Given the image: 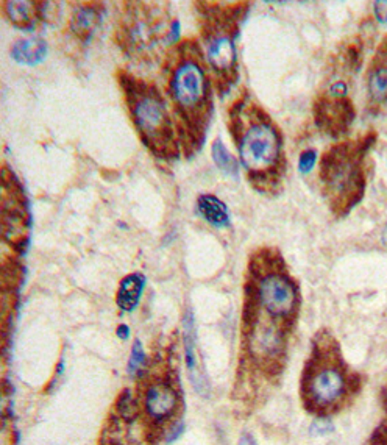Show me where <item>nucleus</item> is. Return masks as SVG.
<instances>
[{"label":"nucleus","mask_w":387,"mask_h":445,"mask_svg":"<svg viewBox=\"0 0 387 445\" xmlns=\"http://www.w3.org/2000/svg\"><path fill=\"white\" fill-rule=\"evenodd\" d=\"M169 94L175 111L178 139L186 154L202 147L212 115V85L202 50L194 41L177 47L171 58Z\"/></svg>","instance_id":"obj_1"},{"label":"nucleus","mask_w":387,"mask_h":445,"mask_svg":"<svg viewBox=\"0 0 387 445\" xmlns=\"http://www.w3.org/2000/svg\"><path fill=\"white\" fill-rule=\"evenodd\" d=\"M231 132L250 183L260 191L275 190L284 172L283 138L267 112L246 99L236 102L231 110Z\"/></svg>","instance_id":"obj_2"},{"label":"nucleus","mask_w":387,"mask_h":445,"mask_svg":"<svg viewBox=\"0 0 387 445\" xmlns=\"http://www.w3.org/2000/svg\"><path fill=\"white\" fill-rule=\"evenodd\" d=\"M120 86L136 130L146 147L159 160L177 158L180 152L177 125L158 88L130 74L120 75Z\"/></svg>","instance_id":"obj_3"},{"label":"nucleus","mask_w":387,"mask_h":445,"mask_svg":"<svg viewBox=\"0 0 387 445\" xmlns=\"http://www.w3.org/2000/svg\"><path fill=\"white\" fill-rule=\"evenodd\" d=\"M252 283H248L247 301L270 318L292 323L299 311V286L283 269L279 256L261 250L250 264Z\"/></svg>","instance_id":"obj_4"},{"label":"nucleus","mask_w":387,"mask_h":445,"mask_svg":"<svg viewBox=\"0 0 387 445\" xmlns=\"http://www.w3.org/2000/svg\"><path fill=\"white\" fill-rule=\"evenodd\" d=\"M370 142H344L335 146L322 156L320 178L331 197V208L345 216L362 199L366 177L362 160Z\"/></svg>","instance_id":"obj_5"},{"label":"nucleus","mask_w":387,"mask_h":445,"mask_svg":"<svg viewBox=\"0 0 387 445\" xmlns=\"http://www.w3.org/2000/svg\"><path fill=\"white\" fill-rule=\"evenodd\" d=\"M348 388L350 381L340 364L336 347L328 345L326 341L317 344L301 384L303 400L308 408L318 411L336 408Z\"/></svg>","instance_id":"obj_6"},{"label":"nucleus","mask_w":387,"mask_h":445,"mask_svg":"<svg viewBox=\"0 0 387 445\" xmlns=\"http://www.w3.org/2000/svg\"><path fill=\"white\" fill-rule=\"evenodd\" d=\"M225 11L216 13L211 10V14L203 25V47L204 59L217 77L220 79L219 85H226L230 88L236 79L238 67V52H236V18L234 13L226 14Z\"/></svg>","instance_id":"obj_7"},{"label":"nucleus","mask_w":387,"mask_h":445,"mask_svg":"<svg viewBox=\"0 0 387 445\" xmlns=\"http://www.w3.org/2000/svg\"><path fill=\"white\" fill-rule=\"evenodd\" d=\"M316 120L331 134H344L353 120V108L347 97L328 94L316 105Z\"/></svg>","instance_id":"obj_8"},{"label":"nucleus","mask_w":387,"mask_h":445,"mask_svg":"<svg viewBox=\"0 0 387 445\" xmlns=\"http://www.w3.org/2000/svg\"><path fill=\"white\" fill-rule=\"evenodd\" d=\"M177 405L178 395L172 384L156 381L147 388L146 397H144V406H146V411L151 419H169L175 412Z\"/></svg>","instance_id":"obj_9"},{"label":"nucleus","mask_w":387,"mask_h":445,"mask_svg":"<svg viewBox=\"0 0 387 445\" xmlns=\"http://www.w3.org/2000/svg\"><path fill=\"white\" fill-rule=\"evenodd\" d=\"M195 327L194 318L191 313L186 314L185 318V353H186V367L189 372V380H191L192 388L202 397L209 395V384L204 378L203 372L200 371L199 358H197V345H195Z\"/></svg>","instance_id":"obj_10"},{"label":"nucleus","mask_w":387,"mask_h":445,"mask_svg":"<svg viewBox=\"0 0 387 445\" xmlns=\"http://www.w3.org/2000/svg\"><path fill=\"white\" fill-rule=\"evenodd\" d=\"M197 209L209 225L216 229H226L230 225V211L216 195L203 194L197 199Z\"/></svg>","instance_id":"obj_11"},{"label":"nucleus","mask_w":387,"mask_h":445,"mask_svg":"<svg viewBox=\"0 0 387 445\" xmlns=\"http://www.w3.org/2000/svg\"><path fill=\"white\" fill-rule=\"evenodd\" d=\"M11 57L21 64L35 66L47 57V44L41 37H24L13 44Z\"/></svg>","instance_id":"obj_12"},{"label":"nucleus","mask_w":387,"mask_h":445,"mask_svg":"<svg viewBox=\"0 0 387 445\" xmlns=\"http://www.w3.org/2000/svg\"><path fill=\"white\" fill-rule=\"evenodd\" d=\"M146 288V278L141 274H130L120 282L117 291V306L122 311L132 313L139 305L141 296Z\"/></svg>","instance_id":"obj_13"},{"label":"nucleus","mask_w":387,"mask_h":445,"mask_svg":"<svg viewBox=\"0 0 387 445\" xmlns=\"http://www.w3.org/2000/svg\"><path fill=\"white\" fill-rule=\"evenodd\" d=\"M40 6L35 2H5L4 4V11L6 14V18L10 19L11 24L22 30H32L37 18H40Z\"/></svg>","instance_id":"obj_14"},{"label":"nucleus","mask_w":387,"mask_h":445,"mask_svg":"<svg viewBox=\"0 0 387 445\" xmlns=\"http://www.w3.org/2000/svg\"><path fill=\"white\" fill-rule=\"evenodd\" d=\"M98 21H100V13H98V10L93 8L91 5L81 6V8H77L72 16V30L75 35L86 41L94 33L96 27L98 25Z\"/></svg>","instance_id":"obj_15"},{"label":"nucleus","mask_w":387,"mask_h":445,"mask_svg":"<svg viewBox=\"0 0 387 445\" xmlns=\"http://www.w3.org/2000/svg\"><path fill=\"white\" fill-rule=\"evenodd\" d=\"M369 96L374 103L387 102V63H378L369 74Z\"/></svg>","instance_id":"obj_16"},{"label":"nucleus","mask_w":387,"mask_h":445,"mask_svg":"<svg viewBox=\"0 0 387 445\" xmlns=\"http://www.w3.org/2000/svg\"><path fill=\"white\" fill-rule=\"evenodd\" d=\"M211 154H212V160H214L216 166L225 173V175H229V177L238 175V169H239L238 160L230 154V150L224 146L222 141L216 139L214 142H212Z\"/></svg>","instance_id":"obj_17"},{"label":"nucleus","mask_w":387,"mask_h":445,"mask_svg":"<svg viewBox=\"0 0 387 445\" xmlns=\"http://www.w3.org/2000/svg\"><path fill=\"white\" fill-rule=\"evenodd\" d=\"M146 352H144V347L139 341H134L133 349H132V354H130V361H128V374L130 375H138L144 366H146Z\"/></svg>","instance_id":"obj_18"},{"label":"nucleus","mask_w":387,"mask_h":445,"mask_svg":"<svg viewBox=\"0 0 387 445\" xmlns=\"http://www.w3.org/2000/svg\"><path fill=\"white\" fill-rule=\"evenodd\" d=\"M117 410L120 412V416H122L125 420L132 422L136 416H138V405H136L133 395L128 391H125L124 394L119 397Z\"/></svg>","instance_id":"obj_19"},{"label":"nucleus","mask_w":387,"mask_h":445,"mask_svg":"<svg viewBox=\"0 0 387 445\" xmlns=\"http://www.w3.org/2000/svg\"><path fill=\"white\" fill-rule=\"evenodd\" d=\"M316 161H317L316 150L308 149V150H305V152H301L300 160H299V169H300V172H301V173H309L311 171L314 169Z\"/></svg>","instance_id":"obj_20"},{"label":"nucleus","mask_w":387,"mask_h":445,"mask_svg":"<svg viewBox=\"0 0 387 445\" xmlns=\"http://www.w3.org/2000/svg\"><path fill=\"white\" fill-rule=\"evenodd\" d=\"M309 432L314 436H326L335 432V425H333V422L330 419H317L313 422Z\"/></svg>","instance_id":"obj_21"},{"label":"nucleus","mask_w":387,"mask_h":445,"mask_svg":"<svg viewBox=\"0 0 387 445\" xmlns=\"http://www.w3.org/2000/svg\"><path fill=\"white\" fill-rule=\"evenodd\" d=\"M183 432H185V424L183 422H175V424L172 425V428L169 429V433H166V444H172V442H175L178 437L183 434Z\"/></svg>","instance_id":"obj_22"},{"label":"nucleus","mask_w":387,"mask_h":445,"mask_svg":"<svg viewBox=\"0 0 387 445\" xmlns=\"http://www.w3.org/2000/svg\"><path fill=\"white\" fill-rule=\"evenodd\" d=\"M374 445H387V424H383L371 436Z\"/></svg>","instance_id":"obj_23"},{"label":"nucleus","mask_w":387,"mask_h":445,"mask_svg":"<svg viewBox=\"0 0 387 445\" xmlns=\"http://www.w3.org/2000/svg\"><path fill=\"white\" fill-rule=\"evenodd\" d=\"M375 16L379 24H387V2H375Z\"/></svg>","instance_id":"obj_24"},{"label":"nucleus","mask_w":387,"mask_h":445,"mask_svg":"<svg viewBox=\"0 0 387 445\" xmlns=\"http://www.w3.org/2000/svg\"><path fill=\"white\" fill-rule=\"evenodd\" d=\"M238 445H258L256 444V441L253 439V436H250V434H244L239 439V444Z\"/></svg>","instance_id":"obj_25"},{"label":"nucleus","mask_w":387,"mask_h":445,"mask_svg":"<svg viewBox=\"0 0 387 445\" xmlns=\"http://www.w3.org/2000/svg\"><path fill=\"white\" fill-rule=\"evenodd\" d=\"M117 336L120 339H128V336H130V328H128L127 325H120L117 328Z\"/></svg>","instance_id":"obj_26"},{"label":"nucleus","mask_w":387,"mask_h":445,"mask_svg":"<svg viewBox=\"0 0 387 445\" xmlns=\"http://www.w3.org/2000/svg\"><path fill=\"white\" fill-rule=\"evenodd\" d=\"M384 397H386V405H387V392H386V395H384Z\"/></svg>","instance_id":"obj_27"}]
</instances>
